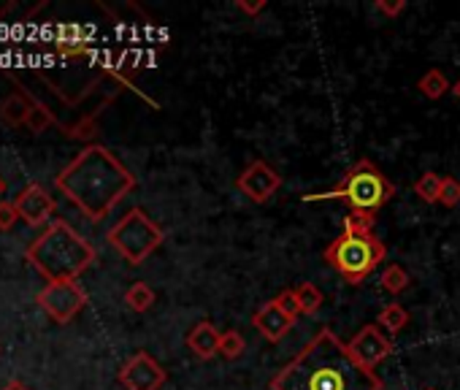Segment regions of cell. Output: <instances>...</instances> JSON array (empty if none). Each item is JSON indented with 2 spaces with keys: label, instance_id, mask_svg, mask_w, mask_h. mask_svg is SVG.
Here are the masks:
<instances>
[{
  "label": "cell",
  "instance_id": "cell-20",
  "mask_svg": "<svg viewBox=\"0 0 460 390\" xmlns=\"http://www.w3.org/2000/svg\"><path fill=\"white\" fill-rule=\"evenodd\" d=\"M293 290H296L298 304H301V312H304L306 317H312V315H317V312L323 309L325 298H323V293H320V288H317V285H312V282H301V285H296Z\"/></svg>",
  "mask_w": 460,
  "mask_h": 390
},
{
  "label": "cell",
  "instance_id": "cell-21",
  "mask_svg": "<svg viewBox=\"0 0 460 390\" xmlns=\"http://www.w3.org/2000/svg\"><path fill=\"white\" fill-rule=\"evenodd\" d=\"M244 350H247V339H244V333H242V331H236V328L222 331V339H219V355H222L225 360H236V358H242V355H244Z\"/></svg>",
  "mask_w": 460,
  "mask_h": 390
},
{
  "label": "cell",
  "instance_id": "cell-29",
  "mask_svg": "<svg viewBox=\"0 0 460 390\" xmlns=\"http://www.w3.org/2000/svg\"><path fill=\"white\" fill-rule=\"evenodd\" d=\"M4 390H31L25 382H20V379H12V382H6V387Z\"/></svg>",
  "mask_w": 460,
  "mask_h": 390
},
{
  "label": "cell",
  "instance_id": "cell-18",
  "mask_svg": "<svg viewBox=\"0 0 460 390\" xmlns=\"http://www.w3.org/2000/svg\"><path fill=\"white\" fill-rule=\"evenodd\" d=\"M409 285H411V277H409V271H406L403 266H398V263H390V266L382 271V277H379V288H382L385 293H390V296H401Z\"/></svg>",
  "mask_w": 460,
  "mask_h": 390
},
{
  "label": "cell",
  "instance_id": "cell-16",
  "mask_svg": "<svg viewBox=\"0 0 460 390\" xmlns=\"http://www.w3.org/2000/svg\"><path fill=\"white\" fill-rule=\"evenodd\" d=\"M417 90H420L428 101H438V98H444V95L452 90V84H449V79L444 76V71L430 68V71H425V74L420 76Z\"/></svg>",
  "mask_w": 460,
  "mask_h": 390
},
{
  "label": "cell",
  "instance_id": "cell-19",
  "mask_svg": "<svg viewBox=\"0 0 460 390\" xmlns=\"http://www.w3.org/2000/svg\"><path fill=\"white\" fill-rule=\"evenodd\" d=\"M52 125H60V122H58V114H55L47 103H41V101L33 98V109H31V114H28L25 128H28L31 133H44V130L52 128Z\"/></svg>",
  "mask_w": 460,
  "mask_h": 390
},
{
  "label": "cell",
  "instance_id": "cell-17",
  "mask_svg": "<svg viewBox=\"0 0 460 390\" xmlns=\"http://www.w3.org/2000/svg\"><path fill=\"white\" fill-rule=\"evenodd\" d=\"M155 301H157V293H155L146 282H133V285L125 290V304H128L133 312H138V315L149 312V309L155 306Z\"/></svg>",
  "mask_w": 460,
  "mask_h": 390
},
{
  "label": "cell",
  "instance_id": "cell-32",
  "mask_svg": "<svg viewBox=\"0 0 460 390\" xmlns=\"http://www.w3.org/2000/svg\"><path fill=\"white\" fill-rule=\"evenodd\" d=\"M422 390H433V387H422Z\"/></svg>",
  "mask_w": 460,
  "mask_h": 390
},
{
  "label": "cell",
  "instance_id": "cell-2",
  "mask_svg": "<svg viewBox=\"0 0 460 390\" xmlns=\"http://www.w3.org/2000/svg\"><path fill=\"white\" fill-rule=\"evenodd\" d=\"M136 184L133 171L103 144H87L55 176V187L93 223L109 217Z\"/></svg>",
  "mask_w": 460,
  "mask_h": 390
},
{
  "label": "cell",
  "instance_id": "cell-6",
  "mask_svg": "<svg viewBox=\"0 0 460 390\" xmlns=\"http://www.w3.org/2000/svg\"><path fill=\"white\" fill-rule=\"evenodd\" d=\"M106 239L122 255V261H128L130 266H141L155 250H160L165 234L144 209L136 207L109 228Z\"/></svg>",
  "mask_w": 460,
  "mask_h": 390
},
{
  "label": "cell",
  "instance_id": "cell-31",
  "mask_svg": "<svg viewBox=\"0 0 460 390\" xmlns=\"http://www.w3.org/2000/svg\"><path fill=\"white\" fill-rule=\"evenodd\" d=\"M4 192H6V179L0 176V199H4Z\"/></svg>",
  "mask_w": 460,
  "mask_h": 390
},
{
  "label": "cell",
  "instance_id": "cell-15",
  "mask_svg": "<svg viewBox=\"0 0 460 390\" xmlns=\"http://www.w3.org/2000/svg\"><path fill=\"white\" fill-rule=\"evenodd\" d=\"M376 325L387 333V336H398L406 325H409V312L403 304H387L379 315H376Z\"/></svg>",
  "mask_w": 460,
  "mask_h": 390
},
{
  "label": "cell",
  "instance_id": "cell-26",
  "mask_svg": "<svg viewBox=\"0 0 460 390\" xmlns=\"http://www.w3.org/2000/svg\"><path fill=\"white\" fill-rule=\"evenodd\" d=\"M20 220V212H17V204L12 201H0V231H12Z\"/></svg>",
  "mask_w": 460,
  "mask_h": 390
},
{
  "label": "cell",
  "instance_id": "cell-9",
  "mask_svg": "<svg viewBox=\"0 0 460 390\" xmlns=\"http://www.w3.org/2000/svg\"><path fill=\"white\" fill-rule=\"evenodd\" d=\"M282 187V173L269 165L266 160H252L236 179V190L252 204H266L274 199V192Z\"/></svg>",
  "mask_w": 460,
  "mask_h": 390
},
{
  "label": "cell",
  "instance_id": "cell-4",
  "mask_svg": "<svg viewBox=\"0 0 460 390\" xmlns=\"http://www.w3.org/2000/svg\"><path fill=\"white\" fill-rule=\"evenodd\" d=\"M393 195H395V184L387 179V173L376 163L363 157L352 168H347V173L341 176V182L333 190L304 195V204L341 201L349 207V217H355L366 226H374L376 215L382 212V207L387 201H393Z\"/></svg>",
  "mask_w": 460,
  "mask_h": 390
},
{
  "label": "cell",
  "instance_id": "cell-23",
  "mask_svg": "<svg viewBox=\"0 0 460 390\" xmlns=\"http://www.w3.org/2000/svg\"><path fill=\"white\" fill-rule=\"evenodd\" d=\"M441 179H444V176H438V173H433V171H425V173L414 182V192L420 195V201H425V204H438Z\"/></svg>",
  "mask_w": 460,
  "mask_h": 390
},
{
  "label": "cell",
  "instance_id": "cell-24",
  "mask_svg": "<svg viewBox=\"0 0 460 390\" xmlns=\"http://www.w3.org/2000/svg\"><path fill=\"white\" fill-rule=\"evenodd\" d=\"M438 204L447 207V209L460 207V179H455V176H444V179H441Z\"/></svg>",
  "mask_w": 460,
  "mask_h": 390
},
{
  "label": "cell",
  "instance_id": "cell-28",
  "mask_svg": "<svg viewBox=\"0 0 460 390\" xmlns=\"http://www.w3.org/2000/svg\"><path fill=\"white\" fill-rule=\"evenodd\" d=\"M236 9L244 12V14H250V17H255V14H261L266 9V0H258V4H247V0H239Z\"/></svg>",
  "mask_w": 460,
  "mask_h": 390
},
{
  "label": "cell",
  "instance_id": "cell-25",
  "mask_svg": "<svg viewBox=\"0 0 460 390\" xmlns=\"http://www.w3.org/2000/svg\"><path fill=\"white\" fill-rule=\"evenodd\" d=\"M274 301H277V304L282 306V312H285L288 317H293V320H298V315H304V312H301V304H298V296H296L293 288H285Z\"/></svg>",
  "mask_w": 460,
  "mask_h": 390
},
{
  "label": "cell",
  "instance_id": "cell-1",
  "mask_svg": "<svg viewBox=\"0 0 460 390\" xmlns=\"http://www.w3.org/2000/svg\"><path fill=\"white\" fill-rule=\"evenodd\" d=\"M269 390H385V382L325 325L269 379Z\"/></svg>",
  "mask_w": 460,
  "mask_h": 390
},
{
  "label": "cell",
  "instance_id": "cell-22",
  "mask_svg": "<svg viewBox=\"0 0 460 390\" xmlns=\"http://www.w3.org/2000/svg\"><path fill=\"white\" fill-rule=\"evenodd\" d=\"M63 133L68 138H76V141H93L98 136V114H84L79 117L74 125H60Z\"/></svg>",
  "mask_w": 460,
  "mask_h": 390
},
{
  "label": "cell",
  "instance_id": "cell-30",
  "mask_svg": "<svg viewBox=\"0 0 460 390\" xmlns=\"http://www.w3.org/2000/svg\"><path fill=\"white\" fill-rule=\"evenodd\" d=\"M449 93H452V98H455V101L460 103V79H457V82L452 84V90H449Z\"/></svg>",
  "mask_w": 460,
  "mask_h": 390
},
{
  "label": "cell",
  "instance_id": "cell-27",
  "mask_svg": "<svg viewBox=\"0 0 460 390\" xmlns=\"http://www.w3.org/2000/svg\"><path fill=\"white\" fill-rule=\"evenodd\" d=\"M374 9L379 14H385L387 20H395V17H401L406 12V4H403V0H393V4H390V0H376Z\"/></svg>",
  "mask_w": 460,
  "mask_h": 390
},
{
  "label": "cell",
  "instance_id": "cell-11",
  "mask_svg": "<svg viewBox=\"0 0 460 390\" xmlns=\"http://www.w3.org/2000/svg\"><path fill=\"white\" fill-rule=\"evenodd\" d=\"M17 212H20V220L28 223L31 228H39V226H47L49 217L55 215L58 209V201L47 192L44 184L39 182H31L20 195H17Z\"/></svg>",
  "mask_w": 460,
  "mask_h": 390
},
{
  "label": "cell",
  "instance_id": "cell-3",
  "mask_svg": "<svg viewBox=\"0 0 460 390\" xmlns=\"http://www.w3.org/2000/svg\"><path fill=\"white\" fill-rule=\"evenodd\" d=\"M95 258H98L95 247L79 231H74L66 220L49 223L44 234L28 247L31 266L47 282L79 279L95 263Z\"/></svg>",
  "mask_w": 460,
  "mask_h": 390
},
{
  "label": "cell",
  "instance_id": "cell-13",
  "mask_svg": "<svg viewBox=\"0 0 460 390\" xmlns=\"http://www.w3.org/2000/svg\"><path fill=\"white\" fill-rule=\"evenodd\" d=\"M219 339H222V333L217 331V325L208 323V320H200V323H195V325L190 328V333H187V347H190V352H192L198 360H211V358L219 352Z\"/></svg>",
  "mask_w": 460,
  "mask_h": 390
},
{
  "label": "cell",
  "instance_id": "cell-10",
  "mask_svg": "<svg viewBox=\"0 0 460 390\" xmlns=\"http://www.w3.org/2000/svg\"><path fill=\"white\" fill-rule=\"evenodd\" d=\"M347 347L360 366L374 371L382 360H387L393 355V336H387L376 323H368L349 339Z\"/></svg>",
  "mask_w": 460,
  "mask_h": 390
},
{
  "label": "cell",
  "instance_id": "cell-14",
  "mask_svg": "<svg viewBox=\"0 0 460 390\" xmlns=\"http://www.w3.org/2000/svg\"><path fill=\"white\" fill-rule=\"evenodd\" d=\"M31 109H33V95L28 90H17L9 98L0 101V122L9 128H20L28 122Z\"/></svg>",
  "mask_w": 460,
  "mask_h": 390
},
{
  "label": "cell",
  "instance_id": "cell-7",
  "mask_svg": "<svg viewBox=\"0 0 460 390\" xmlns=\"http://www.w3.org/2000/svg\"><path fill=\"white\" fill-rule=\"evenodd\" d=\"M39 306L58 323L66 325L71 323L87 304V293L76 279H66V282H47L39 296H36Z\"/></svg>",
  "mask_w": 460,
  "mask_h": 390
},
{
  "label": "cell",
  "instance_id": "cell-8",
  "mask_svg": "<svg viewBox=\"0 0 460 390\" xmlns=\"http://www.w3.org/2000/svg\"><path fill=\"white\" fill-rule=\"evenodd\" d=\"M117 379L125 390H160L168 382V371L160 366V360L141 350L122 363Z\"/></svg>",
  "mask_w": 460,
  "mask_h": 390
},
{
  "label": "cell",
  "instance_id": "cell-12",
  "mask_svg": "<svg viewBox=\"0 0 460 390\" xmlns=\"http://www.w3.org/2000/svg\"><path fill=\"white\" fill-rule=\"evenodd\" d=\"M293 317H288L285 312H282V306L271 298V301H266L255 315H252V325H255V331L263 336V339H269V341H282L288 333H290V328H293Z\"/></svg>",
  "mask_w": 460,
  "mask_h": 390
},
{
  "label": "cell",
  "instance_id": "cell-5",
  "mask_svg": "<svg viewBox=\"0 0 460 390\" xmlns=\"http://www.w3.org/2000/svg\"><path fill=\"white\" fill-rule=\"evenodd\" d=\"M387 258L382 239L374 234V226H366L355 217L344 220V231L325 247L323 261L352 288L363 285Z\"/></svg>",
  "mask_w": 460,
  "mask_h": 390
}]
</instances>
